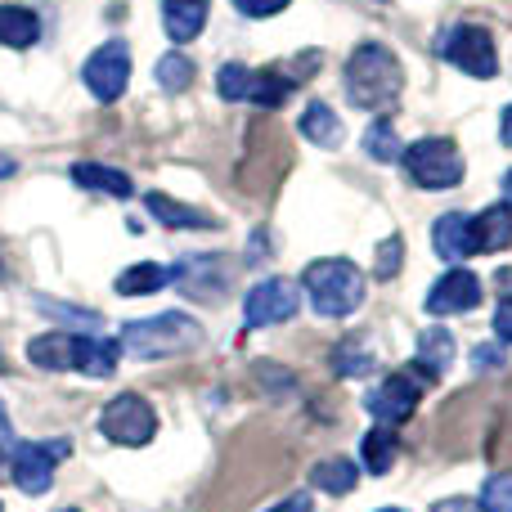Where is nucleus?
<instances>
[{
	"mask_svg": "<svg viewBox=\"0 0 512 512\" xmlns=\"http://www.w3.org/2000/svg\"><path fill=\"white\" fill-rule=\"evenodd\" d=\"M117 355H122V346L108 342V337H90V333H45V337H32L27 342V360L36 364V369H77L86 373V378H108V373L117 369Z\"/></svg>",
	"mask_w": 512,
	"mask_h": 512,
	"instance_id": "1",
	"label": "nucleus"
},
{
	"mask_svg": "<svg viewBox=\"0 0 512 512\" xmlns=\"http://www.w3.org/2000/svg\"><path fill=\"white\" fill-rule=\"evenodd\" d=\"M122 346L135 360H158V355H185L194 346H203V324L189 319L185 310H162L153 319H135L122 328Z\"/></svg>",
	"mask_w": 512,
	"mask_h": 512,
	"instance_id": "2",
	"label": "nucleus"
},
{
	"mask_svg": "<svg viewBox=\"0 0 512 512\" xmlns=\"http://www.w3.org/2000/svg\"><path fill=\"white\" fill-rule=\"evenodd\" d=\"M405 86V72H400L396 54L387 45H360V50L346 59V95H351L355 108H387L391 99Z\"/></svg>",
	"mask_w": 512,
	"mask_h": 512,
	"instance_id": "3",
	"label": "nucleus"
},
{
	"mask_svg": "<svg viewBox=\"0 0 512 512\" xmlns=\"http://www.w3.org/2000/svg\"><path fill=\"white\" fill-rule=\"evenodd\" d=\"M301 283H306L310 306H315L324 319L351 315V310L364 301V274L355 270L346 256H324V261H310L306 274H301Z\"/></svg>",
	"mask_w": 512,
	"mask_h": 512,
	"instance_id": "4",
	"label": "nucleus"
},
{
	"mask_svg": "<svg viewBox=\"0 0 512 512\" xmlns=\"http://www.w3.org/2000/svg\"><path fill=\"white\" fill-rule=\"evenodd\" d=\"M99 432H104L113 445L140 450V445H149L153 436H158V414H153V405L144 396L122 391V396H113L104 405V414H99Z\"/></svg>",
	"mask_w": 512,
	"mask_h": 512,
	"instance_id": "5",
	"label": "nucleus"
},
{
	"mask_svg": "<svg viewBox=\"0 0 512 512\" xmlns=\"http://www.w3.org/2000/svg\"><path fill=\"white\" fill-rule=\"evenodd\" d=\"M436 378H427L418 364H409V369L391 373V378H382L378 387L364 396V409H369L373 418H378V427H400L409 414H414V405L423 400V387Z\"/></svg>",
	"mask_w": 512,
	"mask_h": 512,
	"instance_id": "6",
	"label": "nucleus"
},
{
	"mask_svg": "<svg viewBox=\"0 0 512 512\" xmlns=\"http://www.w3.org/2000/svg\"><path fill=\"white\" fill-rule=\"evenodd\" d=\"M405 171H409V180L414 185H423V189H450V185H459L463 180V158H459V149H454L450 140H418V144H409L405 153Z\"/></svg>",
	"mask_w": 512,
	"mask_h": 512,
	"instance_id": "7",
	"label": "nucleus"
},
{
	"mask_svg": "<svg viewBox=\"0 0 512 512\" xmlns=\"http://www.w3.org/2000/svg\"><path fill=\"white\" fill-rule=\"evenodd\" d=\"M441 54L454 63V68H463L468 77H495L499 72V54H495V36L486 32V27L477 23H459L450 36L441 41Z\"/></svg>",
	"mask_w": 512,
	"mask_h": 512,
	"instance_id": "8",
	"label": "nucleus"
},
{
	"mask_svg": "<svg viewBox=\"0 0 512 512\" xmlns=\"http://www.w3.org/2000/svg\"><path fill=\"white\" fill-rule=\"evenodd\" d=\"M68 454V441H18L9 472H14V486L23 495H45L54 481V463Z\"/></svg>",
	"mask_w": 512,
	"mask_h": 512,
	"instance_id": "9",
	"label": "nucleus"
},
{
	"mask_svg": "<svg viewBox=\"0 0 512 512\" xmlns=\"http://www.w3.org/2000/svg\"><path fill=\"white\" fill-rule=\"evenodd\" d=\"M81 77H86L90 95H95L99 104H113V99L126 90V81H131V50H126L122 41L99 45V50L86 59Z\"/></svg>",
	"mask_w": 512,
	"mask_h": 512,
	"instance_id": "10",
	"label": "nucleus"
},
{
	"mask_svg": "<svg viewBox=\"0 0 512 512\" xmlns=\"http://www.w3.org/2000/svg\"><path fill=\"white\" fill-rule=\"evenodd\" d=\"M301 297L288 279H261L243 301V315H248V328H270V324H288L297 315Z\"/></svg>",
	"mask_w": 512,
	"mask_h": 512,
	"instance_id": "11",
	"label": "nucleus"
},
{
	"mask_svg": "<svg viewBox=\"0 0 512 512\" xmlns=\"http://www.w3.org/2000/svg\"><path fill=\"white\" fill-rule=\"evenodd\" d=\"M477 301H481V279L472 270H463V265L445 270L436 279V288L427 292V310L432 315H463V310H477Z\"/></svg>",
	"mask_w": 512,
	"mask_h": 512,
	"instance_id": "12",
	"label": "nucleus"
},
{
	"mask_svg": "<svg viewBox=\"0 0 512 512\" xmlns=\"http://www.w3.org/2000/svg\"><path fill=\"white\" fill-rule=\"evenodd\" d=\"M432 248H436L441 261H450V265L468 261L472 256V216H463V212L441 216V221L432 225Z\"/></svg>",
	"mask_w": 512,
	"mask_h": 512,
	"instance_id": "13",
	"label": "nucleus"
},
{
	"mask_svg": "<svg viewBox=\"0 0 512 512\" xmlns=\"http://www.w3.org/2000/svg\"><path fill=\"white\" fill-rule=\"evenodd\" d=\"M512 248V207L495 203L472 216V252H504Z\"/></svg>",
	"mask_w": 512,
	"mask_h": 512,
	"instance_id": "14",
	"label": "nucleus"
},
{
	"mask_svg": "<svg viewBox=\"0 0 512 512\" xmlns=\"http://www.w3.org/2000/svg\"><path fill=\"white\" fill-rule=\"evenodd\" d=\"M207 5L212 0H162V27L176 45L194 41L198 32L207 27Z\"/></svg>",
	"mask_w": 512,
	"mask_h": 512,
	"instance_id": "15",
	"label": "nucleus"
},
{
	"mask_svg": "<svg viewBox=\"0 0 512 512\" xmlns=\"http://www.w3.org/2000/svg\"><path fill=\"white\" fill-rule=\"evenodd\" d=\"M167 283H176V265L140 261V265H126L113 288L122 292V297H144V292H158V288H167Z\"/></svg>",
	"mask_w": 512,
	"mask_h": 512,
	"instance_id": "16",
	"label": "nucleus"
},
{
	"mask_svg": "<svg viewBox=\"0 0 512 512\" xmlns=\"http://www.w3.org/2000/svg\"><path fill=\"white\" fill-rule=\"evenodd\" d=\"M72 180H77L81 189H90V194H108V198H131V189H135L126 171L104 167V162H77Z\"/></svg>",
	"mask_w": 512,
	"mask_h": 512,
	"instance_id": "17",
	"label": "nucleus"
},
{
	"mask_svg": "<svg viewBox=\"0 0 512 512\" xmlns=\"http://www.w3.org/2000/svg\"><path fill=\"white\" fill-rule=\"evenodd\" d=\"M144 207H149V216H158L167 230H216V221L207 212L176 203V198H167V194H149L144 198Z\"/></svg>",
	"mask_w": 512,
	"mask_h": 512,
	"instance_id": "18",
	"label": "nucleus"
},
{
	"mask_svg": "<svg viewBox=\"0 0 512 512\" xmlns=\"http://www.w3.org/2000/svg\"><path fill=\"white\" fill-rule=\"evenodd\" d=\"M355 481H360V468H355L351 459H319L315 468H310V486L319 490V495H351Z\"/></svg>",
	"mask_w": 512,
	"mask_h": 512,
	"instance_id": "19",
	"label": "nucleus"
},
{
	"mask_svg": "<svg viewBox=\"0 0 512 512\" xmlns=\"http://www.w3.org/2000/svg\"><path fill=\"white\" fill-rule=\"evenodd\" d=\"M450 364H454V337L445 333V328L418 333V369H423L427 378H441Z\"/></svg>",
	"mask_w": 512,
	"mask_h": 512,
	"instance_id": "20",
	"label": "nucleus"
},
{
	"mask_svg": "<svg viewBox=\"0 0 512 512\" xmlns=\"http://www.w3.org/2000/svg\"><path fill=\"white\" fill-rule=\"evenodd\" d=\"M36 36H41V23H36L32 9L0 5V45H9V50H27Z\"/></svg>",
	"mask_w": 512,
	"mask_h": 512,
	"instance_id": "21",
	"label": "nucleus"
},
{
	"mask_svg": "<svg viewBox=\"0 0 512 512\" xmlns=\"http://www.w3.org/2000/svg\"><path fill=\"white\" fill-rule=\"evenodd\" d=\"M301 135H306L310 144H324L328 149V144L342 140V122H337L333 108L315 99V104H306V113H301Z\"/></svg>",
	"mask_w": 512,
	"mask_h": 512,
	"instance_id": "22",
	"label": "nucleus"
},
{
	"mask_svg": "<svg viewBox=\"0 0 512 512\" xmlns=\"http://www.w3.org/2000/svg\"><path fill=\"white\" fill-rule=\"evenodd\" d=\"M292 86H297V81H292L288 72L265 68V72H252V90H248V99H252V104H261V108H279L283 99L292 95Z\"/></svg>",
	"mask_w": 512,
	"mask_h": 512,
	"instance_id": "23",
	"label": "nucleus"
},
{
	"mask_svg": "<svg viewBox=\"0 0 512 512\" xmlns=\"http://www.w3.org/2000/svg\"><path fill=\"white\" fill-rule=\"evenodd\" d=\"M360 454H364V468H369L373 477H387L391 463H396V436H391V427H373V432L364 436Z\"/></svg>",
	"mask_w": 512,
	"mask_h": 512,
	"instance_id": "24",
	"label": "nucleus"
},
{
	"mask_svg": "<svg viewBox=\"0 0 512 512\" xmlns=\"http://www.w3.org/2000/svg\"><path fill=\"white\" fill-rule=\"evenodd\" d=\"M153 77H158L162 90H171V95H180L185 86H194V63H189V54L171 50L158 59V68H153Z\"/></svg>",
	"mask_w": 512,
	"mask_h": 512,
	"instance_id": "25",
	"label": "nucleus"
},
{
	"mask_svg": "<svg viewBox=\"0 0 512 512\" xmlns=\"http://www.w3.org/2000/svg\"><path fill=\"white\" fill-rule=\"evenodd\" d=\"M364 153H369L373 162H396L400 153V140H396V131H391V122H373L369 131H364Z\"/></svg>",
	"mask_w": 512,
	"mask_h": 512,
	"instance_id": "26",
	"label": "nucleus"
},
{
	"mask_svg": "<svg viewBox=\"0 0 512 512\" xmlns=\"http://www.w3.org/2000/svg\"><path fill=\"white\" fill-rule=\"evenodd\" d=\"M400 261H405V239H400V234H391V239L378 243V256H373V274H378V279H396V274H400Z\"/></svg>",
	"mask_w": 512,
	"mask_h": 512,
	"instance_id": "27",
	"label": "nucleus"
},
{
	"mask_svg": "<svg viewBox=\"0 0 512 512\" xmlns=\"http://www.w3.org/2000/svg\"><path fill=\"white\" fill-rule=\"evenodd\" d=\"M216 86H221L225 99H248V90H252V68H243V63H225L221 77H216Z\"/></svg>",
	"mask_w": 512,
	"mask_h": 512,
	"instance_id": "28",
	"label": "nucleus"
},
{
	"mask_svg": "<svg viewBox=\"0 0 512 512\" xmlns=\"http://www.w3.org/2000/svg\"><path fill=\"white\" fill-rule=\"evenodd\" d=\"M481 512H512V477H490L481 486Z\"/></svg>",
	"mask_w": 512,
	"mask_h": 512,
	"instance_id": "29",
	"label": "nucleus"
},
{
	"mask_svg": "<svg viewBox=\"0 0 512 512\" xmlns=\"http://www.w3.org/2000/svg\"><path fill=\"white\" fill-rule=\"evenodd\" d=\"M333 369H337V373H346V378H355V373H369V369H373V355H364L355 342H346V346H337Z\"/></svg>",
	"mask_w": 512,
	"mask_h": 512,
	"instance_id": "30",
	"label": "nucleus"
},
{
	"mask_svg": "<svg viewBox=\"0 0 512 512\" xmlns=\"http://www.w3.org/2000/svg\"><path fill=\"white\" fill-rule=\"evenodd\" d=\"M234 9H239L243 18H270V14H279V9H288V0H234Z\"/></svg>",
	"mask_w": 512,
	"mask_h": 512,
	"instance_id": "31",
	"label": "nucleus"
},
{
	"mask_svg": "<svg viewBox=\"0 0 512 512\" xmlns=\"http://www.w3.org/2000/svg\"><path fill=\"white\" fill-rule=\"evenodd\" d=\"M14 427H9V409H5V400H0V468H5L9 459H14Z\"/></svg>",
	"mask_w": 512,
	"mask_h": 512,
	"instance_id": "32",
	"label": "nucleus"
},
{
	"mask_svg": "<svg viewBox=\"0 0 512 512\" xmlns=\"http://www.w3.org/2000/svg\"><path fill=\"white\" fill-rule=\"evenodd\" d=\"M495 337L499 342H512V297H504L495 310Z\"/></svg>",
	"mask_w": 512,
	"mask_h": 512,
	"instance_id": "33",
	"label": "nucleus"
},
{
	"mask_svg": "<svg viewBox=\"0 0 512 512\" xmlns=\"http://www.w3.org/2000/svg\"><path fill=\"white\" fill-rule=\"evenodd\" d=\"M315 504H310V495H292V499H283V504H274L270 512H310Z\"/></svg>",
	"mask_w": 512,
	"mask_h": 512,
	"instance_id": "34",
	"label": "nucleus"
},
{
	"mask_svg": "<svg viewBox=\"0 0 512 512\" xmlns=\"http://www.w3.org/2000/svg\"><path fill=\"white\" fill-rule=\"evenodd\" d=\"M486 364H504L499 346H477V369H486Z\"/></svg>",
	"mask_w": 512,
	"mask_h": 512,
	"instance_id": "35",
	"label": "nucleus"
},
{
	"mask_svg": "<svg viewBox=\"0 0 512 512\" xmlns=\"http://www.w3.org/2000/svg\"><path fill=\"white\" fill-rule=\"evenodd\" d=\"M432 512H477V508H472L468 499H441V504H436Z\"/></svg>",
	"mask_w": 512,
	"mask_h": 512,
	"instance_id": "36",
	"label": "nucleus"
},
{
	"mask_svg": "<svg viewBox=\"0 0 512 512\" xmlns=\"http://www.w3.org/2000/svg\"><path fill=\"white\" fill-rule=\"evenodd\" d=\"M499 140H504L508 149H512V104L504 108V122H499Z\"/></svg>",
	"mask_w": 512,
	"mask_h": 512,
	"instance_id": "37",
	"label": "nucleus"
},
{
	"mask_svg": "<svg viewBox=\"0 0 512 512\" xmlns=\"http://www.w3.org/2000/svg\"><path fill=\"white\" fill-rule=\"evenodd\" d=\"M5 176H14V158H5V153H0V180Z\"/></svg>",
	"mask_w": 512,
	"mask_h": 512,
	"instance_id": "38",
	"label": "nucleus"
},
{
	"mask_svg": "<svg viewBox=\"0 0 512 512\" xmlns=\"http://www.w3.org/2000/svg\"><path fill=\"white\" fill-rule=\"evenodd\" d=\"M504 194H508V207H512V171L504 176Z\"/></svg>",
	"mask_w": 512,
	"mask_h": 512,
	"instance_id": "39",
	"label": "nucleus"
},
{
	"mask_svg": "<svg viewBox=\"0 0 512 512\" xmlns=\"http://www.w3.org/2000/svg\"><path fill=\"white\" fill-rule=\"evenodd\" d=\"M382 512H405V508H382Z\"/></svg>",
	"mask_w": 512,
	"mask_h": 512,
	"instance_id": "40",
	"label": "nucleus"
},
{
	"mask_svg": "<svg viewBox=\"0 0 512 512\" xmlns=\"http://www.w3.org/2000/svg\"><path fill=\"white\" fill-rule=\"evenodd\" d=\"M68 512H77V508H68Z\"/></svg>",
	"mask_w": 512,
	"mask_h": 512,
	"instance_id": "41",
	"label": "nucleus"
},
{
	"mask_svg": "<svg viewBox=\"0 0 512 512\" xmlns=\"http://www.w3.org/2000/svg\"><path fill=\"white\" fill-rule=\"evenodd\" d=\"M0 512H5V508H0Z\"/></svg>",
	"mask_w": 512,
	"mask_h": 512,
	"instance_id": "42",
	"label": "nucleus"
}]
</instances>
